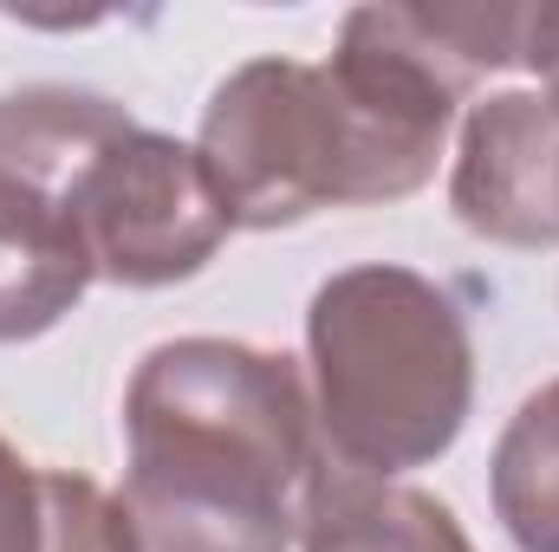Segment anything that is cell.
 Listing matches in <instances>:
<instances>
[{
  "mask_svg": "<svg viewBox=\"0 0 559 552\" xmlns=\"http://www.w3.org/2000/svg\"><path fill=\"white\" fill-rule=\"evenodd\" d=\"M306 371L325 461L378 481L449 455L475 404L468 319L411 267L325 279L306 312Z\"/></svg>",
  "mask_w": 559,
  "mask_h": 552,
  "instance_id": "3957f363",
  "label": "cell"
},
{
  "mask_svg": "<svg viewBox=\"0 0 559 552\" xmlns=\"http://www.w3.org/2000/svg\"><path fill=\"white\" fill-rule=\"evenodd\" d=\"M39 552H143L118 494L72 468H46V547Z\"/></svg>",
  "mask_w": 559,
  "mask_h": 552,
  "instance_id": "30bf717a",
  "label": "cell"
},
{
  "mask_svg": "<svg viewBox=\"0 0 559 552\" xmlns=\"http://www.w3.org/2000/svg\"><path fill=\"white\" fill-rule=\"evenodd\" d=\"M124 514L143 552H293L325 468L299 364L241 338H169L124 391Z\"/></svg>",
  "mask_w": 559,
  "mask_h": 552,
  "instance_id": "7a4b0ae2",
  "label": "cell"
},
{
  "mask_svg": "<svg viewBox=\"0 0 559 552\" xmlns=\"http://www.w3.org/2000/svg\"><path fill=\"white\" fill-rule=\"evenodd\" d=\"M481 59L449 7H352L325 65L248 59L202 111L195 156L235 228L404 202L442 163Z\"/></svg>",
  "mask_w": 559,
  "mask_h": 552,
  "instance_id": "6da1fadb",
  "label": "cell"
},
{
  "mask_svg": "<svg viewBox=\"0 0 559 552\" xmlns=\"http://www.w3.org/2000/svg\"><path fill=\"white\" fill-rule=\"evenodd\" d=\"M59 221L72 228L92 279L138 292L195 279L235 228L209 189L195 143L143 131L138 118L72 169Z\"/></svg>",
  "mask_w": 559,
  "mask_h": 552,
  "instance_id": "277c9868",
  "label": "cell"
},
{
  "mask_svg": "<svg viewBox=\"0 0 559 552\" xmlns=\"http://www.w3.org/2000/svg\"><path fill=\"white\" fill-rule=\"evenodd\" d=\"M521 65L540 72V92L559 105V0L527 7V39H521Z\"/></svg>",
  "mask_w": 559,
  "mask_h": 552,
  "instance_id": "7c38bea8",
  "label": "cell"
},
{
  "mask_svg": "<svg viewBox=\"0 0 559 552\" xmlns=\"http://www.w3.org/2000/svg\"><path fill=\"white\" fill-rule=\"evenodd\" d=\"M488 494L521 552H559V377L508 416L488 461Z\"/></svg>",
  "mask_w": 559,
  "mask_h": 552,
  "instance_id": "9c48e42d",
  "label": "cell"
},
{
  "mask_svg": "<svg viewBox=\"0 0 559 552\" xmlns=\"http://www.w3.org/2000/svg\"><path fill=\"white\" fill-rule=\"evenodd\" d=\"M124 124H131V111L98 92H72V85L7 92L0 98V195H20V202L59 215L72 169Z\"/></svg>",
  "mask_w": 559,
  "mask_h": 552,
  "instance_id": "8992f818",
  "label": "cell"
},
{
  "mask_svg": "<svg viewBox=\"0 0 559 552\" xmlns=\"http://www.w3.org/2000/svg\"><path fill=\"white\" fill-rule=\"evenodd\" d=\"M92 286L72 228L20 195H0V345L52 332Z\"/></svg>",
  "mask_w": 559,
  "mask_h": 552,
  "instance_id": "ba28073f",
  "label": "cell"
},
{
  "mask_svg": "<svg viewBox=\"0 0 559 552\" xmlns=\"http://www.w3.org/2000/svg\"><path fill=\"white\" fill-rule=\"evenodd\" d=\"M299 552H475V547L436 494L325 461L312 494H306Z\"/></svg>",
  "mask_w": 559,
  "mask_h": 552,
  "instance_id": "52a82bcc",
  "label": "cell"
},
{
  "mask_svg": "<svg viewBox=\"0 0 559 552\" xmlns=\"http://www.w3.org/2000/svg\"><path fill=\"white\" fill-rule=\"evenodd\" d=\"M46 547V468H33L0 435V552Z\"/></svg>",
  "mask_w": 559,
  "mask_h": 552,
  "instance_id": "8fae6325",
  "label": "cell"
},
{
  "mask_svg": "<svg viewBox=\"0 0 559 552\" xmlns=\"http://www.w3.org/2000/svg\"><path fill=\"white\" fill-rule=\"evenodd\" d=\"M449 208L495 248H559V105L547 92H495L468 105Z\"/></svg>",
  "mask_w": 559,
  "mask_h": 552,
  "instance_id": "5b68a950",
  "label": "cell"
}]
</instances>
